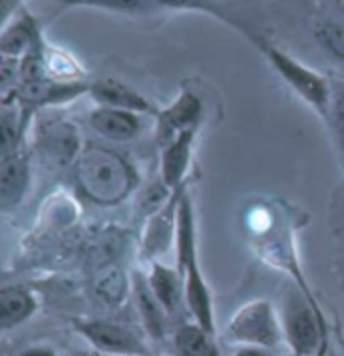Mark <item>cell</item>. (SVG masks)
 I'll use <instances>...</instances> for the list:
<instances>
[{
	"instance_id": "6",
	"label": "cell",
	"mask_w": 344,
	"mask_h": 356,
	"mask_svg": "<svg viewBox=\"0 0 344 356\" xmlns=\"http://www.w3.org/2000/svg\"><path fill=\"white\" fill-rule=\"evenodd\" d=\"M186 189H188V184L175 189L172 197L163 206L145 218L143 236H141V250L149 262H159V258H163L175 245L179 202H181V195Z\"/></svg>"
},
{
	"instance_id": "9",
	"label": "cell",
	"mask_w": 344,
	"mask_h": 356,
	"mask_svg": "<svg viewBox=\"0 0 344 356\" xmlns=\"http://www.w3.org/2000/svg\"><path fill=\"white\" fill-rule=\"evenodd\" d=\"M89 95L93 97L99 107H113L125 111L139 113V115H157V107L149 101V97L139 93L135 87L117 81V79H99L89 87Z\"/></svg>"
},
{
	"instance_id": "19",
	"label": "cell",
	"mask_w": 344,
	"mask_h": 356,
	"mask_svg": "<svg viewBox=\"0 0 344 356\" xmlns=\"http://www.w3.org/2000/svg\"><path fill=\"white\" fill-rule=\"evenodd\" d=\"M97 296L109 306H123L129 292H131V280L125 276V272L117 266H107L101 270L95 278Z\"/></svg>"
},
{
	"instance_id": "24",
	"label": "cell",
	"mask_w": 344,
	"mask_h": 356,
	"mask_svg": "<svg viewBox=\"0 0 344 356\" xmlns=\"http://www.w3.org/2000/svg\"><path fill=\"white\" fill-rule=\"evenodd\" d=\"M17 356H58V355L53 346H47V344H37V346H28V348L20 350Z\"/></svg>"
},
{
	"instance_id": "27",
	"label": "cell",
	"mask_w": 344,
	"mask_h": 356,
	"mask_svg": "<svg viewBox=\"0 0 344 356\" xmlns=\"http://www.w3.org/2000/svg\"><path fill=\"white\" fill-rule=\"evenodd\" d=\"M83 356H133V355H101V353H93V355H83Z\"/></svg>"
},
{
	"instance_id": "5",
	"label": "cell",
	"mask_w": 344,
	"mask_h": 356,
	"mask_svg": "<svg viewBox=\"0 0 344 356\" xmlns=\"http://www.w3.org/2000/svg\"><path fill=\"white\" fill-rule=\"evenodd\" d=\"M71 324L76 334L85 338L95 348V353L151 356L145 338L127 324L105 318H87V316H76L71 320Z\"/></svg>"
},
{
	"instance_id": "18",
	"label": "cell",
	"mask_w": 344,
	"mask_h": 356,
	"mask_svg": "<svg viewBox=\"0 0 344 356\" xmlns=\"http://www.w3.org/2000/svg\"><path fill=\"white\" fill-rule=\"evenodd\" d=\"M42 147L51 157L57 159V163L67 165V163H75L79 151L83 149L79 143L75 129L69 123L63 121H53L49 123V129L42 131Z\"/></svg>"
},
{
	"instance_id": "1",
	"label": "cell",
	"mask_w": 344,
	"mask_h": 356,
	"mask_svg": "<svg viewBox=\"0 0 344 356\" xmlns=\"http://www.w3.org/2000/svg\"><path fill=\"white\" fill-rule=\"evenodd\" d=\"M79 191L97 206H117L131 195L139 184L133 163L119 151L101 143H87L75 159Z\"/></svg>"
},
{
	"instance_id": "25",
	"label": "cell",
	"mask_w": 344,
	"mask_h": 356,
	"mask_svg": "<svg viewBox=\"0 0 344 356\" xmlns=\"http://www.w3.org/2000/svg\"><path fill=\"white\" fill-rule=\"evenodd\" d=\"M151 4L170 6V8H202V4L195 0H151Z\"/></svg>"
},
{
	"instance_id": "22",
	"label": "cell",
	"mask_w": 344,
	"mask_h": 356,
	"mask_svg": "<svg viewBox=\"0 0 344 356\" xmlns=\"http://www.w3.org/2000/svg\"><path fill=\"white\" fill-rule=\"evenodd\" d=\"M65 6H89V8H103L111 13H145L153 4L151 0H63Z\"/></svg>"
},
{
	"instance_id": "12",
	"label": "cell",
	"mask_w": 344,
	"mask_h": 356,
	"mask_svg": "<svg viewBox=\"0 0 344 356\" xmlns=\"http://www.w3.org/2000/svg\"><path fill=\"white\" fill-rule=\"evenodd\" d=\"M44 42L38 20L26 8H20L19 15L15 13V19L8 20L0 35V53L4 56H17L22 58L33 49H37Z\"/></svg>"
},
{
	"instance_id": "28",
	"label": "cell",
	"mask_w": 344,
	"mask_h": 356,
	"mask_svg": "<svg viewBox=\"0 0 344 356\" xmlns=\"http://www.w3.org/2000/svg\"><path fill=\"white\" fill-rule=\"evenodd\" d=\"M320 356H325V353H322V355H320Z\"/></svg>"
},
{
	"instance_id": "14",
	"label": "cell",
	"mask_w": 344,
	"mask_h": 356,
	"mask_svg": "<svg viewBox=\"0 0 344 356\" xmlns=\"http://www.w3.org/2000/svg\"><path fill=\"white\" fill-rule=\"evenodd\" d=\"M147 284L151 288L153 296L170 314V318H175L181 312V308H186L183 278H181L179 270H173L161 262H151L149 274H147Z\"/></svg>"
},
{
	"instance_id": "13",
	"label": "cell",
	"mask_w": 344,
	"mask_h": 356,
	"mask_svg": "<svg viewBox=\"0 0 344 356\" xmlns=\"http://www.w3.org/2000/svg\"><path fill=\"white\" fill-rule=\"evenodd\" d=\"M31 186V165L22 151L2 155L0 163V209L10 211L22 202Z\"/></svg>"
},
{
	"instance_id": "23",
	"label": "cell",
	"mask_w": 344,
	"mask_h": 356,
	"mask_svg": "<svg viewBox=\"0 0 344 356\" xmlns=\"http://www.w3.org/2000/svg\"><path fill=\"white\" fill-rule=\"evenodd\" d=\"M330 111L334 115V127L338 135V145L344 155V81H338V85H332V107Z\"/></svg>"
},
{
	"instance_id": "26",
	"label": "cell",
	"mask_w": 344,
	"mask_h": 356,
	"mask_svg": "<svg viewBox=\"0 0 344 356\" xmlns=\"http://www.w3.org/2000/svg\"><path fill=\"white\" fill-rule=\"evenodd\" d=\"M234 356H268L264 348H256V346H242Z\"/></svg>"
},
{
	"instance_id": "3",
	"label": "cell",
	"mask_w": 344,
	"mask_h": 356,
	"mask_svg": "<svg viewBox=\"0 0 344 356\" xmlns=\"http://www.w3.org/2000/svg\"><path fill=\"white\" fill-rule=\"evenodd\" d=\"M282 330L292 356H320L326 353L325 316L316 300H310L302 290L286 296Z\"/></svg>"
},
{
	"instance_id": "15",
	"label": "cell",
	"mask_w": 344,
	"mask_h": 356,
	"mask_svg": "<svg viewBox=\"0 0 344 356\" xmlns=\"http://www.w3.org/2000/svg\"><path fill=\"white\" fill-rule=\"evenodd\" d=\"M131 292H133L135 306H137V312H139V316H141V322H143L145 332H147L153 340L165 338L170 314L163 310V306H161V304L157 302V298L153 296L151 288H149V284H147V276L135 272L133 278H131Z\"/></svg>"
},
{
	"instance_id": "17",
	"label": "cell",
	"mask_w": 344,
	"mask_h": 356,
	"mask_svg": "<svg viewBox=\"0 0 344 356\" xmlns=\"http://www.w3.org/2000/svg\"><path fill=\"white\" fill-rule=\"evenodd\" d=\"M215 334L208 332L199 324H179L172 338L173 350L177 356H222Z\"/></svg>"
},
{
	"instance_id": "16",
	"label": "cell",
	"mask_w": 344,
	"mask_h": 356,
	"mask_svg": "<svg viewBox=\"0 0 344 356\" xmlns=\"http://www.w3.org/2000/svg\"><path fill=\"white\" fill-rule=\"evenodd\" d=\"M38 304L35 294L22 286H4L0 290V328L13 330L35 316Z\"/></svg>"
},
{
	"instance_id": "10",
	"label": "cell",
	"mask_w": 344,
	"mask_h": 356,
	"mask_svg": "<svg viewBox=\"0 0 344 356\" xmlns=\"http://www.w3.org/2000/svg\"><path fill=\"white\" fill-rule=\"evenodd\" d=\"M89 125L93 131H97V135L109 141L125 143L141 135L143 115L113 107H97L89 113Z\"/></svg>"
},
{
	"instance_id": "4",
	"label": "cell",
	"mask_w": 344,
	"mask_h": 356,
	"mask_svg": "<svg viewBox=\"0 0 344 356\" xmlns=\"http://www.w3.org/2000/svg\"><path fill=\"white\" fill-rule=\"evenodd\" d=\"M228 338L242 346H256L264 350L276 348L284 338L282 320L278 318L270 300H249L229 318Z\"/></svg>"
},
{
	"instance_id": "11",
	"label": "cell",
	"mask_w": 344,
	"mask_h": 356,
	"mask_svg": "<svg viewBox=\"0 0 344 356\" xmlns=\"http://www.w3.org/2000/svg\"><path fill=\"white\" fill-rule=\"evenodd\" d=\"M195 137L197 131L181 133L161 145V181L173 191L188 184Z\"/></svg>"
},
{
	"instance_id": "21",
	"label": "cell",
	"mask_w": 344,
	"mask_h": 356,
	"mask_svg": "<svg viewBox=\"0 0 344 356\" xmlns=\"http://www.w3.org/2000/svg\"><path fill=\"white\" fill-rule=\"evenodd\" d=\"M316 38L326 51V55H330L338 63H344V22L326 20L322 24H318Z\"/></svg>"
},
{
	"instance_id": "8",
	"label": "cell",
	"mask_w": 344,
	"mask_h": 356,
	"mask_svg": "<svg viewBox=\"0 0 344 356\" xmlns=\"http://www.w3.org/2000/svg\"><path fill=\"white\" fill-rule=\"evenodd\" d=\"M183 278V300L195 324L215 334V314H213V298L208 282L204 278L199 258H193L179 270Z\"/></svg>"
},
{
	"instance_id": "20",
	"label": "cell",
	"mask_w": 344,
	"mask_h": 356,
	"mask_svg": "<svg viewBox=\"0 0 344 356\" xmlns=\"http://www.w3.org/2000/svg\"><path fill=\"white\" fill-rule=\"evenodd\" d=\"M44 63H47V75L55 81H81L83 76V69L73 60V56L49 44L44 49Z\"/></svg>"
},
{
	"instance_id": "2",
	"label": "cell",
	"mask_w": 344,
	"mask_h": 356,
	"mask_svg": "<svg viewBox=\"0 0 344 356\" xmlns=\"http://www.w3.org/2000/svg\"><path fill=\"white\" fill-rule=\"evenodd\" d=\"M258 51L264 55L268 65L278 73V76L286 83L288 87L306 101L314 111H318L322 117H328L332 107V85L325 75L318 71L306 67L298 58L288 55L280 47L268 42L264 38H252Z\"/></svg>"
},
{
	"instance_id": "7",
	"label": "cell",
	"mask_w": 344,
	"mask_h": 356,
	"mask_svg": "<svg viewBox=\"0 0 344 356\" xmlns=\"http://www.w3.org/2000/svg\"><path fill=\"white\" fill-rule=\"evenodd\" d=\"M155 119L159 145H165L181 133L199 131V125L204 121V101L195 91L181 89L173 103L157 111Z\"/></svg>"
}]
</instances>
